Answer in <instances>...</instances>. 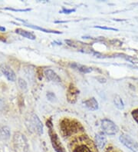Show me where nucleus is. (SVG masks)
Listing matches in <instances>:
<instances>
[{
  "label": "nucleus",
  "mask_w": 138,
  "mask_h": 152,
  "mask_svg": "<svg viewBox=\"0 0 138 152\" xmlns=\"http://www.w3.org/2000/svg\"><path fill=\"white\" fill-rule=\"evenodd\" d=\"M79 128H82L79 122L68 118H64L60 124V129L64 137H69L76 133L78 132Z\"/></svg>",
  "instance_id": "1"
},
{
  "label": "nucleus",
  "mask_w": 138,
  "mask_h": 152,
  "mask_svg": "<svg viewBox=\"0 0 138 152\" xmlns=\"http://www.w3.org/2000/svg\"><path fill=\"white\" fill-rule=\"evenodd\" d=\"M26 125L31 132L38 134H43L42 123L35 114L32 113L28 115L26 120Z\"/></svg>",
  "instance_id": "2"
},
{
  "label": "nucleus",
  "mask_w": 138,
  "mask_h": 152,
  "mask_svg": "<svg viewBox=\"0 0 138 152\" xmlns=\"http://www.w3.org/2000/svg\"><path fill=\"white\" fill-rule=\"evenodd\" d=\"M46 125L48 128V134H49L51 143L53 147V148L56 152H66L64 149V146L61 144V141L59 139L58 136L56 134V132L53 130V124H52V118L48 119L46 121Z\"/></svg>",
  "instance_id": "3"
},
{
  "label": "nucleus",
  "mask_w": 138,
  "mask_h": 152,
  "mask_svg": "<svg viewBox=\"0 0 138 152\" xmlns=\"http://www.w3.org/2000/svg\"><path fill=\"white\" fill-rule=\"evenodd\" d=\"M13 149L15 152H28V144L27 139L21 132H15L12 138Z\"/></svg>",
  "instance_id": "4"
},
{
  "label": "nucleus",
  "mask_w": 138,
  "mask_h": 152,
  "mask_svg": "<svg viewBox=\"0 0 138 152\" xmlns=\"http://www.w3.org/2000/svg\"><path fill=\"white\" fill-rule=\"evenodd\" d=\"M120 142L127 148H129L133 152H138V142H137L134 139H133L131 136L128 134H123L119 137Z\"/></svg>",
  "instance_id": "5"
},
{
  "label": "nucleus",
  "mask_w": 138,
  "mask_h": 152,
  "mask_svg": "<svg viewBox=\"0 0 138 152\" xmlns=\"http://www.w3.org/2000/svg\"><path fill=\"white\" fill-rule=\"evenodd\" d=\"M101 128H102L103 132L108 135H114L118 132V126L109 119H104L102 121Z\"/></svg>",
  "instance_id": "6"
},
{
  "label": "nucleus",
  "mask_w": 138,
  "mask_h": 152,
  "mask_svg": "<svg viewBox=\"0 0 138 152\" xmlns=\"http://www.w3.org/2000/svg\"><path fill=\"white\" fill-rule=\"evenodd\" d=\"M79 95V90L74 86L73 84H70L67 91V99L71 104H74L77 102V95Z\"/></svg>",
  "instance_id": "7"
},
{
  "label": "nucleus",
  "mask_w": 138,
  "mask_h": 152,
  "mask_svg": "<svg viewBox=\"0 0 138 152\" xmlns=\"http://www.w3.org/2000/svg\"><path fill=\"white\" fill-rule=\"evenodd\" d=\"M0 69L2 71L3 75L6 77L9 81L10 82H15L16 80V75H15L14 71L6 64H2L0 65Z\"/></svg>",
  "instance_id": "8"
},
{
  "label": "nucleus",
  "mask_w": 138,
  "mask_h": 152,
  "mask_svg": "<svg viewBox=\"0 0 138 152\" xmlns=\"http://www.w3.org/2000/svg\"><path fill=\"white\" fill-rule=\"evenodd\" d=\"M44 75H45L47 79H48L49 81L56 82V83H60L61 82L60 77L56 74V72H55L53 70H52V69H45L44 72Z\"/></svg>",
  "instance_id": "9"
},
{
  "label": "nucleus",
  "mask_w": 138,
  "mask_h": 152,
  "mask_svg": "<svg viewBox=\"0 0 138 152\" xmlns=\"http://www.w3.org/2000/svg\"><path fill=\"white\" fill-rule=\"evenodd\" d=\"M84 104L87 108L91 111H96L98 109V102L94 98H91L84 102Z\"/></svg>",
  "instance_id": "10"
},
{
  "label": "nucleus",
  "mask_w": 138,
  "mask_h": 152,
  "mask_svg": "<svg viewBox=\"0 0 138 152\" xmlns=\"http://www.w3.org/2000/svg\"><path fill=\"white\" fill-rule=\"evenodd\" d=\"M95 143L99 149H103L107 144V139L103 134H98L95 136Z\"/></svg>",
  "instance_id": "11"
},
{
  "label": "nucleus",
  "mask_w": 138,
  "mask_h": 152,
  "mask_svg": "<svg viewBox=\"0 0 138 152\" xmlns=\"http://www.w3.org/2000/svg\"><path fill=\"white\" fill-rule=\"evenodd\" d=\"M70 66L72 67V69H77V70H78L82 73H90L92 72L91 68H89V67L85 66V65H79V64L77 63H72Z\"/></svg>",
  "instance_id": "12"
},
{
  "label": "nucleus",
  "mask_w": 138,
  "mask_h": 152,
  "mask_svg": "<svg viewBox=\"0 0 138 152\" xmlns=\"http://www.w3.org/2000/svg\"><path fill=\"white\" fill-rule=\"evenodd\" d=\"M15 32L18 34H19L20 35L23 36V37L26 38V39H31V40H35L36 39L35 35H34L32 32H28V31H26V30H23L22 28H17L15 29Z\"/></svg>",
  "instance_id": "13"
},
{
  "label": "nucleus",
  "mask_w": 138,
  "mask_h": 152,
  "mask_svg": "<svg viewBox=\"0 0 138 152\" xmlns=\"http://www.w3.org/2000/svg\"><path fill=\"white\" fill-rule=\"evenodd\" d=\"M10 137V131L6 126H2L0 128V138L2 140H7Z\"/></svg>",
  "instance_id": "14"
},
{
  "label": "nucleus",
  "mask_w": 138,
  "mask_h": 152,
  "mask_svg": "<svg viewBox=\"0 0 138 152\" xmlns=\"http://www.w3.org/2000/svg\"><path fill=\"white\" fill-rule=\"evenodd\" d=\"M27 27H30V28H32L34 29L39 30V31H42V32H46V33H54V34H61V32H57V31H53V30H49V29H46V28H42V27H39L38 26H33V25L31 24H26L25 25Z\"/></svg>",
  "instance_id": "15"
},
{
  "label": "nucleus",
  "mask_w": 138,
  "mask_h": 152,
  "mask_svg": "<svg viewBox=\"0 0 138 152\" xmlns=\"http://www.w3.org/2000/svg\"><path fill=\"white\" fill-rule=\"evenodd\" d=\"M114 103L117 108L120 110H122L124 108V104H123L122 98L119 95H115L114 98Z\"/></svg>",
  "instance_id": "16"
},
{
  "label": "nucleus",
  "mask_w": 138,
  "mask_h": 152,
  "mask_svg": "<svg viewBox=\"0 0 138 152\" xmlns=\"http://www.w3.org/2000/svg\"><path fill=\"white\" fill-rule=\"evenodd\" d=\"M73 152H92L88 146L86 145H79L74 148Z\"/></svg>",
  "instance_id": "17"
},
{
  "label": "nucleus",
  "mask_w": 138,
  "mask_h": 152,
  "mask_svg": "<svg viewBox=\"0 0 138 152\" xmlns=\"http://www.w3.org/2000/svg\"><path fill=\"white\" fill-rule=\"evenodd\" d=\"M18 86L20 87V88L23 91H26L27 90V83L25 81L24 79H22V78H19L18 79Z\"/></svg>",
  "instance_id": "18"
},
{
  "label": "nucleus",
  "mask_w": 138,
  "mask_h": 152,
  "mask_svg": "<svg viewBox=\"0 0 138 152\" xmlns=\"http://www.w3.org/2000/svg\"><path fill=\"white\" fill-rule=\"evenodd\" d=\"M46 96H47L48 101H50V102H56V101H57V98H56V96H55V95L54 93L48 92L47 93V95H46Z\"/></svg>",
  "instance_id": "19"
},
{
  "label": "nucleus",
  "mask_w": 138,
  "mask_h": 152,
  "mask_svg": "<svg viewBox=\"0 0 138 152\" xmlns=\"http://www.w3.org/2000/svg\"><path fill=\"white\" fill-rule=\"evenodd\" d=\"M131 115H132V117L134 118V119L138 123V108L133 110L132 112H131Z\"/></svg>",
  "instance_id": "20"
},
{
  "label": "nucleus",
  "mask_w": 138,
  "mask_h": 152,
  "mask_svg": "<svg viewBox=\"0 0 138 152\" xmlns=\"http://www.w3.org/2000/svg\"><path fill=\"white\" fill-rule=\"evenodd\" d=\"M94 28H101V29L104 30H112V31H118V28H110V27H105V26H94Z\"/></svg>",
  "instance_id": "21"
},
{
  "label": "nucleus",
  "mask_w": 138,
  "mask_h": 152,
  "mask_svg": "<svg viewBox=\"0 0 138 152\" xmlns=\"http://www.w3.org/2000/svg\"><path fill=\"white\" fill-rule=\"evenodd\" d=\"M75 10H68V9H65V8H63L62 10L60 11V13H64V14H70V13L74 12Z\"/></svg>",
  "instance_id": "22"
},
{
  "label": "nucleus",
  "mask_w": 138,
  "mask_h": 152,
  "mask_svg": "<svg viewBox=\"0 0 138 152\" xmlns=\"http://www.w3.org/2000/svg\"><path fill=\"white\" fill-rule=\"evenodd\" d=\"M5 10H11V11H15V12H28L31 10L30 9H26V10H16V9H12V8H5Z\"/></svg>",
  "instance_id": "23"
},
{
  "label": "nucleus",
  "mask_w": 138,
  "mask_h": 152,
  "mask_svg": "<svg viewBox=\"0 0 138 152\" xmlns=\"http://www.w3.org/2000/svg\"><path fill=\"white\" fill-rule=\"evenodd\" d=\"M5 108V103H4L3 101L0 98V111H2Z\"/></svg>",
  "instance_id": "24"
},
{
  "label": "nucleus",
  "mask_w": 138,
  "mask_h": 152,
  "mask_svg": "<svg viewBox=\"0 0 138 152\" xmlns=\"http://www.w3.org/2000/svg\"><path fill=\"white\" fill-rule=\"evenodd\" d=\"M6 31V28L3 26H0V32H5Z\"/></svg>",
  "instance_id": "25"
}]
</instances>
